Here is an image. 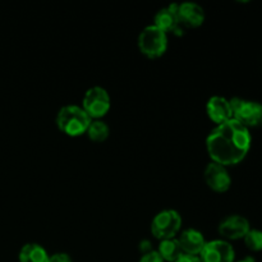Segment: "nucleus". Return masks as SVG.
Returning <instances> with one entry per match:
<instances>
[{"mask_svg":"<svg viewBox=\"0 0 262 262\" xmlns=\"http://www.w3.org/2000/svg\"><path fill=\"white\" fill-rule=\"evenodd\" d=\"M201 262H234V248L224 239H214L205 243L200 252Z\"/></svg>","mask_w":262,"mask_h":262,"instance_id":"7","label":"nucleus"},{"mask_svg":"<svg viewBox=\"0 0 262 262\" xmlns=\"http://www.w3.org/2000/svg\"><path fill=\"white\" fill-rule=\"evenodd\" d=\"M206 147L212 161L224 166L235 165L241 163L250 151V130L232 118L222 124H216L209 133Z\"/></svg>","mask_w":262,"mask_h":262,"instance_id":"1","label":"nucleus"},{"mask_svg":"<svg viewBox=\"0 0 262 262\" xmlns=\"http://www.w3.org/2000/svg\"><path fill=\"white\" fill-rule=\"evenodd\" d=\"M91 123V118L89 117L83 107L79 105L68 104L59 109L56 114V125L59 129L66 135L79 136L84 133Z\"/></svg>","mask_w":262,"mask_h":262,"instance_id":"2","label":"nucleus"},{"mask_svg":"<svg viewBox=\"0 0 262 262\" xmlns=\"http://www.w3.org/2000/svg\"><path fill=\"white\" fill-rule=\"evenodd\" d=\"M138 48L148 58H158L168 48V35L155 25H148L138 35Z\"/></svg>","mask_w":262,"mask_h":262,"instance_id":"3","label":"nucleus"},{"mask_svg":"<svg viewBox=\"0 0 262 262\" xmlns=\"http://www.w3.org/2000/svg\"><path fill=\"white\" fill-rule=\"evenodd\" d=\"M158 252L164 261L169 262H174L179 256L183 255V251H182L181 245H179L178 238L176 237L161 239V242L159 243Z\"/></svg>","mask_w":262,"mask_h":262,"instance_id":"15","label":"nucleus"},{"mask_svg":"<svg viewBox=\"0 0 262 262\" xmlns=\"http://www.w3.org/2000/svg\"><path fill=\"white\" fill-rule=\"evenodd\" d=\"M233 119L238 120L246 128L262 125V104L257 101L233 97L229 100Z\"/></svg>","mask_w":262,"mask_h":262,"instance_id":"4","label":"nucleus"},{"mask_svg":"<svg viewBox=\"0 0 262 262\" xmlns=\"http://www.w3.org/2000/svg\"><path fill=\"white\" fill-rule=\"evenodd\" d=\"M86 133L89 135V137L92 141H96V142H101V141L106 140L107 136H109L110 129L109 125L106 124V122L101 119H94L90 123L89 128H87Z\"/></svg>","mask_w":262,"mask_h":262,"instance_id":"16","label":"nucleus"},{"mask_svg":"<svg viewBox=\"0 0 262 262\" xmlns=\"http://www.w3.org/2000/svg\"><path fill=\"white\" fill-rule=\"evenodd\" d=\"M178 241L183 253L196 256L200 255V252L204 248L205 243H206L204 234L200 230L194 229V228H187V229H184L181 233V235H179Z\"/></svg>","mask_w":262,"mask_h":262,"instance_id":"13","label":"nucleus"},{"mask_svg":"<svg viewBox=\"0 0 262 262\" xmlns=\"http://www.w3.org/2000/svg\"><path fill=\"white\" fill-rule=\"evenodd\" d=\"M206 112L209 114L210 119L214 123H216V124H222V123L227 122V120L233 118L229 100L223 96H219V95L210 97L206 104Z\"/></svg>","mask_w":262,"mask_h":262,"instance_id":"11","label":"nucleus"},{"mask_svg":"<svg viewBox=\"0 0 262 262\" xmlns=\"http://www.w3.org/2000/svg\"><path fill=\"white\" fill-rule=\"evenodd\" d=\"M154 25L160 28V30L165 31V32H173L176 35H182L186 30V28L179 25L173 4L161 8L156 12L155 18H154Z\"/></svg>","mask_w":262,"mask_h":262,"instance_id":"12","label":"nucleus"},{"mask_svg":"<svg viewBox=\"0 0 262 262\" xmlns=\"http://www.w3.org/2000/svg\"><path fill=\"white\" fill-rule=\"evenodd\" d=\"M245 239V245L248 250L253 251V252H258L262 251V232L258 229H250L247 234L243 237Z\"/></svg>","mask_w":262,"mask_h":262,"instance_id":"17","label":"nucleus"},{"mask_svg":"<svg viewBox=\"0 0 262 262\" xmlns=\"http://www.w3.org/2000/svg\"><path fill=\"white\" fill-rule=\"evenodd\" d=\"M251 229L250 222L242 215H229L219 224V233L228 239H239Z\"/></svg>","mask_w":262,"mask_h":262,"instance_id":"10","label":"nucleus"},{"mask_svg":"<svg viewBox=\"0 0 262 262\" xmlns=\"http://www.w3.org/2000/svg\"><path fill=\"white\" fill-rule=\"evenodd\" d=\"M176 9L179 25L183 28L197 27L205 20V10L194 2L171 3Z\"/></svg>","mask_w":262,"mask_h":262,"instance_id":"8","label":"nucleus"},{"mask_svg":"<svg viewBox=\"0 0 262 262\" xmlns=\"http://www.w3.org/2000/svg\"><path fill=\"white\" fill-rule=\"evenodd\" d=\"M82 107L89 114L90 118L100 119L110 109L109 92L101 86L90 87L84 92L83 100H82Z\"/></svg>","mask_w":262,"mask_h":262,"instance_id":"6","label":"nucleus"},{"mask_svg":"<svg viewBox=\"0 0 262 262\" xmlns=\"http://www.w3.org/2000/svg\"><path fill=\"white\" fill-rule=\"evenodd\" d=\"M19 262H49L45 248L38 243H26L19 251Z\"/></svg>","mask_w":262,"mask_h":262,"instance_id":"14","label":"nucleus"},{"mask_svg":"<svg viewBox=\"0 0 262 262\" xmlns=\"http://www.w3.org/2000/svg\"><path fill=\"white\" fill-rule=\"evenodd\" d=\"M181 227L182 216L174 209H165L158 212L151 222V232L159 239L173 238Z\"/></svg>","mask_w":262,"mask_h":262,"instance_id":"5","label":"nucleus"},{"mask_svg":"<svg viewBox=\"0 0 262 262\" xmlns=\"http://www.w3.org/2000/svg\"><path fill=\"white\" fill-rule=\"evenodd\" d=\"M204 178L207 186L216 192H225L232 184V178L227 170V166L212 160L205 166Z\"/></svg>","mask_w":262,"mask_h":262,"instance_id":"9","label":"nucleus"},{"mask_svg":"<svg viewBox=\"0 0 262 262\" xmlns=\"http://www.w3.org/2000/svg\"><path fill=\"white\" fill-rule=\"evenodd\" d=\"M174 262H201V258H200V256L183 253V255L179 256Z\"/></svg>","mask_w":262,"mask_h":262,"instance_id":"20","label":"nucleus"},{"mask_svg":"<svg viewBox=\"0 0 262 262\" xmlns=\"http://www.w3.org/2000/svg\"><path fill=\"white\" fill-rule=\"evenodd\" d=\"M237 262H255V261H253V258L247 257V258H245V260H241V261H237Z\"/></svg>","mask_w":262,"mask_h":262,"instance_id":"21","label":"nucleus"},{"mask_svg":"<svg viewBox=\"0 0 262 262\" xmlns=\"http://www.w3.org/2000/svg\"><path fill=\"white\" fill-rule=\"evenodd\" d=\"M49 262H72V258L68 253L56 252L49 256Z\"/></svg>","mask_w":262,"mask_h":262,"instance_id":"19","label":"nucleus"},{"mask_svg":"<svg viewBox=\"0 0 262 262\" xmlns=\"http://www.w3.org/2000/svg\"><path fill=\"white\" fill-rule=\"evenodd\" d=\"M140 262H164L161 256L159 255L158 251H148V252H145L142 255V257L140 258Z\"/></svg>","mask_w":262,"mask_h":262,"instance_id":"18","label":"nucleus"}]
</instances>
